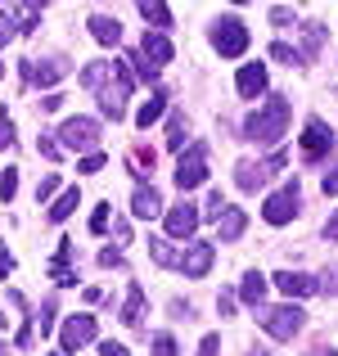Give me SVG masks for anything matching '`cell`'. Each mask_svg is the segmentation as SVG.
<instances>
[{
    "label": "cell",
    "mask_w": 338,
    "mask_h": 356,
    "mask_svg": "<svg viewBox=\"0 0 338 356\" xmlns=\"http://www.w3.org/2000/svg\"><path fill=\"white\" fill-rule=\"evenodd\" d=\"M289 113H293L289 99L284 95H271L257 113L243 122V136H248L252 145H261V149H275L280 140H284V131H289Z\"/></svg>",
    "instance_id": "obj_1"
},
{
    "label": "cell",
    "mask_w": 338,
    "mask_h": 356,
    "mask_svg": "<svg viewBox=\"0 0 338 356\" xmlns=\"http://www.w3.org/2000/svg\"><path fill=\"white\" fill-rule=\"evenodd\" d=\"M131 86H136V72L127 68V59H118L113 77L104 81V86H99V113L113 118V122L127 118V95H131Z\"/></svg>",
    "instance_id": "obj_2"
},
{
    "label": "cell",
    "mask_w": 338,
    "mask_h": 356,
    "mask_svg": "<svg viewBox=\"0 0 338 356\" xmlns=\"http://www.w3.org/2000/svg\"><path fill=\"white\" fill-rule=\"evenodd\" d=\"M257 325L271 334V339L289 343V339H293V334L307 325V312H303V307H293V302H284V307H266V312H257Z\"/></svg>",
    "instance_id": "obj_3"
},
{
    "label": "cell",
    "mask_w": 338,
    "mask_h": 356,
    "mask_svg": "<svg viewBox=\"0 0 338 356\" xmlns=\"http://www.w3.org/2000/svg\"><path fill=\"white\" fill-rule=\"evenodd\" d=\"M203 181H208V145H203V140H194V145L176 158V190L190 194V190H199Z\"/></svg>",
    "instance_id": "obj_4"
},
{
    "label": "cell",
    "mask_w": 338,
    "mask_h": 356,
    "mask_svg": "<svg viewBox=\"0 0 338 356\" xmlns=\"http://www.w3.org/2000/svg\"><path fill=\"white\" fill-rule=\"evenodd\" d=\"M298 208H303V190H298V181H289V185H280V190L266 199L261 217H266L271 226H289V221L298 217Z\"/></svg>",
    "instance_id": "obj_5"
},
{
    "label": "cell",
    "mask_w": 338,
    "mask_h": 356,
    "mask_svg": "<svg viewBox=\"0 0 338 356\" xmlns=\"http://www.w3.org/2000/svg\"><path fill=\"white\" fill-rule=\"evenodd\" d=\"M212 45H217L221 59H239V54L248 50V27H243L239 18H217V23H212Z\"/></svg>",
    "instance_id": "obj_6"
},
{
    "label": "cell",
    "mask_w": 338,
    "mask_h": 356,
    "mask_svg": "<svg viewBox=\"0 0 338 356\" xmlns=\"http://www.w3.org/2000/svg\"><path fill=\"white\" fill-rule=\"evenodd\" d=\"M284 167V154H271L266 163H239L234 167V185H239L243 194H257V190H266V181Z\"/></svg>",
    "instance_id": "obj_7"
},
{
    "label": "cell",
    "mask_w": 338,
    "mask_h": 356,
    "mask_svg": "<svg viewBox=\"0 0 338 356\" xmlns=\"http://www.w3.org/2000/svg\"><path fill=\"white\" fill-rule=\"evenodd\" d=\"M99 145V122L95 118H68L59 127V149H95Z\"/></svg>",
    "instance_id": "obj_8"
},
{
    "label": "cell",
    "mask_w": 338,
    "mask_h": 356,
    "mask_svg": "<svg viewBox=\"0 0 338 356\" xmlns=\"http://www.w3.org/2000/svg\"><path fill=\"white\" fill-rule=\"evenodd\" d=\"M59 343H63V352H77V348H86V343H95V316L90 312L68 316L63 330H59Z\"/></svg>",
    "instance_id": "obj_9"
},
{
    "label": "cell",
    "mask_w": 338,
    "mask_h": 356,
    "mask_svg": "<svg viewBox=\"0 0 338 356\" xmlns=\"http://www.w3.org/2000/svg\"><path fill=\"white\" fill-rule=\"evenodd\" d=\"M330 149H334V131L325 127L321 118H307V127H303V158L307 163H321Z\"/></svg>",
    "instance_id": "obj_10"
},
{
    "label": "cell",
    "mask_w": 338,
    "mask_h": 356,
    "mask_svg": "<svg viewBox=\"0 0 338 356\" xmlns=\"http://www.w3.org/2000/svg\"><path fill=\"white\" fill-rule=\"evenodd\" d=\"M199 217H203V212H199V203L181 199V203H176V208L163 217V226H167V235H172V239H190L194 230H199Z\"/></svg>",
    "instance_id": "obj_11"
},
{
    "label": "cell",
    "mask_w": 338,
    "mask_h": 356,
    "mask_svg": "<svg viewBox=\"0 0 338 356\" xmlns=\"http://www.w3.org/2000/svg\"><path fill=\"white\" fill-rule=\"evenodd\" d=\"M212 261H217V248H212V243H203V239H194L190 248H185V257H181L185 280H203L212 270Z\"/></svg>",
    "instance_id": "obj_12"
},
{
    "label": "cell",
    "mask_w": 338,
    "mask_h": 356,
    "mask_svg": "<svg viewBox=\"0 0 338 356\" xmlns=\"http://www.w3.org/2000/svg\"><path fill=\"white\" fill-rule=\"evenodd\" d=\"M271 280H275V289H280V293H289V298H307V293L321 289V280L303 275V270H280V275H271Z\"/></svg>",
    "instance_id": "obj_13"
},
{
    "label": "cell",
    "mask_w": 338,
    "mask_h": 356,
    "mask_svg": "<svg viewBox=\"0 0 338 356\" xmlns=\"http://www.w3.org/2000/svg\"><path fill=\"white\" fill-rule=\"evenodd\" d=\"M131 212H136L140 221H154L158 212H163V194H158L154 185H136V194H131Z\"/></svg>",
    "instance_id": "obj_14"
},
{
    "label": "cell",
    "mask_w": 338,
    "mask_h": 356,
    "mask_svg": "<svg viewBox=\"0 0 338 356\" xmlns=\"http://www.w3.org/2000/svg\"><path fill=\"white\" fill-rule=\"evenodd\" d=\"M68 72V63L63 59H45V63H23V77L32 81V86H54V81Z\"/></svg>",
    "instance_id": "obj_15"
},
{
    "label": "cell",
    "mask_w": 338,
    "mask_h": 356,
    "mask_svg": "<svg viewBox=\"0 0 338 356\" xmlns=\"http://www.w3.org/2000/svg\"><path fill=\"white\" fill-rule=\"evenodd\" d=\"M234 86H239L243 99H257L261 90H266V68H261V63H243L239 77H234Z\"/></svg>",
    "instance_id": "obj_16"
},
{
    "label": "cell",
    "mask_w": 338,
    "mask_h": 356,
    "mask_svg": "<svg viewBox=\"0 0 338 356\" xmlns=\"http://www.w3.org/2000/svg\"><path fill=\"white\" fill-rule=\"evenodd\" d=\"M140 54H145V63L163 68V63H172V41H167L163 32H145V41H140Z\"/></svg>",
    "instance_id": "obj_17"
},
{
    "label": "cell",
    "mask_w": 338,
    "mask_h": 356,
    "mask_svg": "<svg viewBox=\"0 0 338 356\" xmlns=\"http://www.w3.org/2000/svg\"><path fill=\"white\" fill-rule=\"evenodd\" d=\"M50 275H54V284H63V289L77 284V270H72V239H59V257L50 261Z\"/></svg>",
    "instance_id": "obj_18"
},
{
    "label": "cell",
    "mask_w": 338,
    "mask_h": 356,
    "mask_svg": "<svg viewBox=\"0 0 338 356\" xmlns=\"http://www.w3.org/2000/svg\"><path fill=\"white\" fill-rule=\"evenodd\" d=\"M243 230H248V217H243V208H225V217L217 221V239H221V243H234Z\"/></svg>",
    "instance_id": "obj_19"
},
{
    "label": "cell",
    "mask_w": 338,
    "mask_h": 356,
    "mask_svg": "<svg viewBox=\"0 0 338 356\" xmlns=\"http://www.w3.org/2000/svg\"><path fill=\"white\" fill-rule=\"evenodd\" d=\"M90 36H95L99 45H118L122 41V23L108 18V14H95V18H90Z\"/></svg>",
    "instance_id": "obj_20"
},
{
    "label": "cell",
    "mask_w": 338,
    "mask_h": 356,
    "mask_svg": "<svg viewBox=\"0 0 338 356\" xmlns=\"http://www.w3.org/2000/svg\"><path fill=\"white\" fill-rule=\"evenodd\" d=\"M140 18L154 23V32H163V36H167V27H172V9H167L163 0H145V5H140Z\"/></svg>",
    "instance_id": "obj_21"
},
{
    "label": "cell",
    "mask_w": 338,
    "mask_h": 356,
    "mask_svg": "<svg viewBox=\"0 0 338 356\" xmlns=\"http://www.w3.org/2000/svg\"><path fill=\"white\" fill-rule=\"evenodd\" d=\"M140 316H145V289L131 284V289H127V302H122V325H131V330H136Z\"/></svg>",
    "instance_id": "obj_22"
},
{
    "label": "cell",
    "mask_w": 338,
    "mask_h": 356,
    "mask_svg": "<svg viewBox=\"0 0 338 356\" xmlns=\"http://www.w3.org/2000/svg\"><path fill=\"white\" fill-rule=\"evenodd\" d=\"M113 68H118V59H99V63H86V68H81V86H86V90H99V86H104V81L113 77Z\"/></svg>",
    "instance_id": "obj_23"
},
{
    "label": "cell",
    "mask_w": 338,
    "mask_h": 356,
    "mask_svg": "<svg viewBox=\"0 0 338 356\" xmlns=\"http://www.w3.org/2000/svg\"><path fill=\"white\" fill-rule=\"evenodd\" d=\"M239 298H243L248 307H261V298H266V275L248 270V275H243V284H239Z\"/></svg>",
    "instance_id": "obj_24"
},
{
    "label": "cell",
    "mask_w": 338,
    "mask_h": 356,
    "mask_svg": "<svg viewBox=\"0 0 338 356\" xmlns=\"http://www.w3.org/2000/svg\"><path fill=\"white\" fill-rule=\"evenodd\" d=\"M163 108H167V95L163 90H154V95L140 104V113H136V127H154L158 118H163Z\"/></svg>",
    "instance_id": "obj_25"
},
{
    "label": "cell",
    "mask_w": 338,
    "mask_h": 356,
    "mask_svg": "<svg viewBox=\"0 0 338 356\" xmlns=\"http://www.w3.org/2000/svg\"><path fill=\"white\" fill-rule=\"evenodd\" d=\"M77 203H81V194H77V190H63V194H59V199H54V208H50V212H45V217H50V221H54V226H59V221H68V217H72V212H77Z\"/></svg>",
    "instance_id": "obj_26"
},
{
    "label": "cell",
    "mask_w": 338,
    "mask_h": 356,
    "mask_svg": "<svg viewBox=\"0 0 338 356\" xmlns=\"http://www.w3.org/2000/svg\"><path fill=\"white\" fill-rule=\"evenodd\" d=\"M321 45H325V27L321 23H307L303 27V59H316V54H321Z\"/></svg>",
    "instance_id": "obj_27"
},
{
    "label": "cell",
    "mask_w": 338,
    "mask_h": 356,
    "mask_svg": "<svg viewBox=\"0 0 338 356\" xmlns=\"http://www.w3.org/2000/svg\"><path fill=\"white\" fill-rule=\"evenodd\" d=\"M167 149L185 154V113H172V118H167Z\"/></svg>",
    "instance_id": "obj_28"
},
{
    "label": "cell",
    "mask_w": 338,
    "mask_h": 356,
    "mask_svg": "<svg viewBox=\"0 0 338 356\" xmlns=\"http://www.w3.org/2000/svg\"><path fill=\"white\" fill-rule=\"evenodd\" d=\"M9 18H18V32H32L41 18V5H9Z\"/></svg>",
    "instance_id": "obj_29"
},
{
    "label": "cell",
    "mask_w": 338,
    "mask_h": 356,
    "mask_svg": "<svg viewBox=\"0 0 338 356\" xmlns=\"http://www.w3.org/2000/svg\"><path fill=\"white\" fill-rule=\"evenodd\" d=\"M149 257H154L158 266H181V257L172 252V243H167V239H149Z\"/></svg>",
    "instance_id": "obj_30"
},
{
    "label": "cell",
    "mask_w": 338,
    "mask_h": 356,
    "mask_svg": "<svg viewBox=\"0 0 338 356\" xmlns=\"http://www.w3.org/2000/svg\"><path fill=\"white\" fill-rule=\"evenodd\" d=\"M271 59H280V63H289V68H293V63H303V50H293V45L275 41V45H271Z\"/></svg>",
    "instance_id": "obj_31"
},
{
    "label": "cell",
    "mask_w": 338,
    "mask_h": 356,
    "mask_svg": "<svg viewBox=\"0 0 338 356\" xmlns=\"http://www.w3.org/2000/svg\"><path fill=\"white\" fill-rule=\"evenodd\" d=\"M14 194H18V172H14V167H5V176H0V199H14Z\"/></svg>",
    "instance_id": "obj_32"
},
{
    "label": "cell",
    "mask_w": 338,
    "mask_h": 356,
    "mask_svg": "<svg viewBox=\"0 0 338 356\" xmlns=\"http://www.w3.org/2000/svg\"><path fill=\"white\" fill-rule=\"evenodd\" d=\"M225 208H230V203L221 199V190H212V199H208V208H203V217H212V221H221L225 217Z\"/></svg>",
    "instance_id": "obj_33"
},
{
    "label": "cell",
    "mask_w": 338,
    "mask_h": 356,
    "mask_svg": "<svg viewBox=\"0 0 338 356\" xmlns=\"http://www.w3.org/2000/svg\"><path fill=\"white\" fill-rule=\"evenodd\" d=\"M77 172H81V176H95V172H104V154H86V158L77 163Z\"/></svg>",
    "instance_id": "obj_34"
},
{
    "label": "cell",
    "mask_w": 338,
    "mask_h": 356,
    "mask_svg": "<svg viewBox=\"0 0 338 356\" xmlns=\"http://www.w3.org/2000/svg\"><path fill=\"white\" fill-rule=\"evenodd\" d=\"M36 321H41V339H45V334L54 330V298H45V302H41V316H36Z\"/></svg>",
    "instance_id": "obj_35"
},
{
    "label": "cell",
    "mask_w": 338,
    "mask_h": 356,
    "mask_svg": "<svg viewBox=\"0 0 338 356\" xmlns=\"http://www.w3.org/2000/svg\"><path fill=\"white\" fill-rule=\"evenodd\" d=\"M90 230H95V235H104V230H108V203H99V208L90 212Z\"/></svg>",
    "instance_id": "obj_36"
},
{
    "label": "cell",
    "mask_w": 338,
    "mask_h": 356,
    "mask_svg": "<svg viewBox=\"0 0 338 356\" xmlns=\"http://www.w3.org/2000/svg\"><path fill=\"white\" fill-rule=\"evenodd\" d=\"M14 32H18V23L9 18V9H0V50H5V41H9Z\"/></svg>",
    "instance_id": "obj_37"
},
{
    "label": "cell",
    "mask_w": 338,
    "mask_h": 356,
    "mask_svg": "<svg viewBox=\"0 0 338 356\" xmlns=\"http://www.w3.org/2000/svg\"><path fill=\"white\" fill-rule=\"evenodd\" d=\"M154 356H176V339H172V334H158V339H154Z\"/></svg>",
    "instance_id": "obj_38"
},
{
    "label": "cell",
    "mask_w": 338,
    "mask_h": 356,
    "mask_svg": "<svg viewBox=\"0 0 338 356\" xmlns=\"http://www.w3.org/2000/svg\"><path fill=\"white\" fill-rule=\"evenodd\" d=\"M131 167H140L136 176H145V167H154V149H136V154H131Z\"/></svg>",
    "instance_id": "obj_39"
},
{
    "label": "cell",
    "mask_w": 338,
    "mask_h": 356,
    "mask_svg": "<svg viewBox=\"0 0 338 356\" xmlns=\"http://www.w3.org/2000/svg\"><path fill=\"white\" fill-rule=\"evenodd\" d=\"M36 154H41V158H50V163H54V158H59V154H63V149H59V145H54V140H50V136H41V140H36Z\"/></svg>",
    "instance_id": "obj_40"
},
{
    "label": "cell",
    "mask_w": 338,
    "mask_h": 356,
    "mask_svg": "<svg viewBox=\"0 0 338 356\" xmlns=\"http://www.w3.org/2000/svg\"><path fill=\"white\" fill-rule=\"evenodd\" d=\"M54 190H59V176H45V181L36 185V203H45V199H50Z\"/></svg>",
    "instance_id": "obj_41"
},
{
    "label": "cell",
    "mask_w": 338,
    "mask_h": 356,
    "mask_svg": "<svg viewBox=\"0 0 338 356\" xmlns=\"http://www.w3.org/2000/svg\"><path fill=\"white\" fill-rule=\"evenodd\" d=\"M271 23H275V27L293 23V5H275V9H271Z\"/></svg>",
    "instance_id": "obj_42"
},
{
    "label": "cell",
    "mask_w": 338,
    "mask_h": 356,
    "mask_svg": "<svg viewBox=\"0 0 338 356\" xmlns=\"http://www.w3.org/2000/svg\"><path fill=\"white\" fill-rule=\"evenodd\" d=\"M99 266H104V270H118L122 266V252L118 248H104V252H99Z\"/></svg>",
    "instance_id": "obj_43"
},
{
    "label": "cell",
    "mask_w": 338,
    "mask_h": 356,
    "mask_svg": "<svg viewBox=\"0 0 338 356\" xmlns=\"http://www.w3.org/2000/svg\"><path fill=\"white\" fill-rule=\"evenodd\" d=\"M0 145H14V122L5 118V108H0Z\"/></svg>",
    "instance_id": "obj_44"
},
{
    "label": "cell",
    "mask_w": 338,
    "mask_h": 356,
    "mask_svg": "<svg viewBox=\"0 0 338 356\" xmlns=\"http://www.w3.org/2000/svg\"><path fill=\"white\" fill-rule=\"evenodd\" d=\"M321 190H325V199H334V194H338V167H334V172H325Z\"/></svg>",
    "instance_id": "obj_45"
},
{
    "label": "cell",
    "mask_w": 338,
    "mask_h": 356,
    "mask_svg": "<svg viewBox=\"0 0 338 356\" xmlns=\"http://www.w3.org/2000/svg\"><path fill=\"white\" fill-rule=\"evenodd\" d=\"M217 352H221V339H217V334H208V339L199 343V356H217Z\"/></svg>",
    "instance_id": "obj_46"
},
{
    "label": "cell",
    "mask_w": 338,
    "mask_h": 356,
    "mask_svg": "<svg viewBox=\"0 0 338 356\" xmlns=\"http://www.w3.org/2000/svg\"><path fill=\"white\" fill-rule=\"evenodd\" d=\"M99 356H131V352L122 348V343H113V339H108V343H99Z\"/></svg>",
    "instance_id": "obj_47"
},
{
    "label": "cell",
    "mask_w": 338,
    "mask_h": 356,
    "mask_svg": "<svg viewBox=\"0 0 338 356\" xmlns=\"http://www.w3.org/2000/svg\"><path fill=\"white\" fill-rule=\"evenodd\" d=\"M217 312H221V316L234 312V293H221V298H217Z\"/></svg>",
    "instance_id": "obj_48"
},
{
    "label": "cell",
    "mask_w": 338,
    "mask_h": 356,
    "mask_svg": "<svg viewBox=\"0 0 338 356\" xmlns=\"http://www.w3.org/2000/svg\"><path fill=\"white\" fill-rule=\"evenodd\" d=\"M59 104H63V95H45V99H41V108H45V113H54Z\"/></svg>",
    "instance_id": "obj_49"
},
{
    "label": "cell",
    "mask_w": 338,
    "mask_h": 356,
    "mask_svg": "<svg viewBox=\"0 0 338 356\" xmlns=\"http://www.w3.org/2000/svg\"><path fill=\"white\" fill-rule=\"evenodd\" d=\"M9 270H14V257H9V252H0V280H5Z\"/></svg>",
    "instance_id": "obj_50"
},
{
    "label": "cell",
    "mask_w": 338,
    "mask_h": 356,
    "mask_svg": "<svg viewBox=\"0 0 338 356\" xmlns=\"http://www.w3.org/2000/svg\"><path fill=\"white\" fill-rule=\"evenodd\" d=\"M325 235H330V239H338V212H334L330 221H325Z\"/></svg>",
    "instance_id": "obj_51"
},
{
    "label": "cell",
    "mask_w": 338,
    "mask_h": 356,
    "mask_svg": "<svg viewBox=\"0 0 338 356\" xmlns=\"http://www.w3.org/2000/svg\"><path fill=\"white\" fill-rule=\"evenodd\" d=\"M307 356H334V348H316V352H307Z\"/></svg>",
    "instance_id": "obj_52"
},
{
    "label": "cell",
    "mask_w": 338,
    "mask_h": 356,
    "mask_svg": "<svg viewBox=\"0 0 338 356\" xmlns=\"http://www.w3.org/2000/svg\"><path fill=\"white\" fill-rule=\"evenodd\" d=\"M50 356H63V352H50Z\"/></svg>",
    "instance_id": "obj_53"
},
{
    "label": "cell",
    "mask_w": 338,
    "mask_h": 356,
    "mask_svg": "<svg viewBox=\"0 0 338 356\" xmlns=\"http://www.w3.org/2000/svg\"><path fill=\"white\" fill-rule=\"evenodd\" d=\"M257 356H266V352H257Z\"/></svg>",
    "instance_id": "obj_54"
},
{
    "label": "cell",
    "mask_w": 338,
    "mask_h": 356,
    "mask_svg": "<svg viewBox=\"0 0 338 356\" xmlns=\"http://www.w3.org/2000/svg\"><path fill=\"white\" fill-rule=\"evenodd\" d=\"M0 72H5V68H0Z\"/></svg>",
    "instance_id": "obj_55"
}]
</instances>
